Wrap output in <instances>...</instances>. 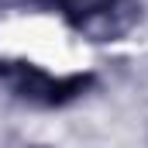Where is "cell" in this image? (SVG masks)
<instances>
[{
    "instance_id": "obj_1",
    "label": "cell",
    "mask_w": 148,
    "mask_h": 148,
    "mask_svg": "<svg viewBox=\"0 0 148 148\" xmlns=\"http://www.w3.org/2000/svg\"><path fill=\"white\" fill-rule=\"evenodd\" d=\"M0 79L21 97L41 107H62L76 97H83L93 86V73H79V76H48L31 62H0Z\"/></svg>"
},
{
    "instance_id": "obj_2",
    "label": "cell",
    "mask_w": 148,
    "mask_h": 148,
    "mask_svg": "<svg viewBox=\"0 0 148 148\" xmlns=\"http://www.w3.org/2000/svg\"><path fill=\"white\" fill-rule=\"evenodd\" d=\"M141 17V0H93L69 10V24L90 41H117Z\"/></svg>"
},
{
    "instance_id": "obj_3",
    "label": "cell",
    "mask_w": 148,
    "mask_h": 148,
    "mask_svg": "<svg viewBox=\"0 0 148 148\" xmlns=\"http://www.w3.org/2000/svg\"><path fill=\"white\" fill-rule=\"evenodd\" d=\"M38 3H45V7H66V10L76 7V0H38Z\"/></svg>"
}]
</instances>
